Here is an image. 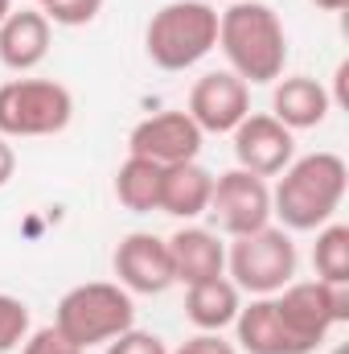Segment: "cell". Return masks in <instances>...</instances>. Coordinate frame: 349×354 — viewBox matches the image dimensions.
I'll list each match as a JSON object with an SVG mask.
<instances>
[{"mask_svg": "<svg viewBox=\"0 0 349 354\" xmlns=\"http://www.w3.org/2000/svg\"><path fill=\"white\" fill-rule=\"evenodd\" d=\"M218 46L230 62V75L251 83H279L288 66V33L271 4L259 0H235L226 12H218Z\"/></svg>", "mask_w": 349, "mask_h": 354, "instance_id": "obj_1", "label": "cell"}, {"mask_svg": "<svg viewBox=\"0 0 349 354\" xmlns=\"http://www.w3.org/2000/svg\"><path fill=\"white\" fill-rule=\"evenodd\" d=\"M349 169L337 153H308L292 161L271 189V214L283 231H321L346 202Z\"/></svg>", "mask_w": 349, "mask_h": 354, "instance_id": "obj_2", "label": "cell"}, {"mask_svg": "<svg viewBox=\"0 0 349 354\" xmlns=\"http://www.w3.org/2000/svg\"><path fill=\"white\" fill-rule=\"evenodd\" d=\"M132 326H136L132 292L111 280H90V284L70 288L54 309V330L66 342H74L83 354L90 346H107L111 338H119Z\"/></svg>", "mask_w": 349, "mask_h": 354, "instance_id": "obj_3", "label": "cell"}, {"mask_svg": "<svg viewBox=\"0 0 349 354\" xmlns=\"http://www.w3.org/2000/svg\"><path fill=\"white\" fill-rule=\"evenodd\" d=\"M218 46V8L206 0H169L144 29V50L161 71H189Z\"/></svg>", "mask_w": 349, "mask_h": 354, "instance_id": "obj_4", "label": "cell"}, {"mask_svg": "<svg viewBox=\"0 0 349 354\" xmlns=\"http://www.w3.org/2000/svg\"><path fill=\"white\" fill-rule=\"evenodd\" d=\"M226 268L239 292L275 297L296 276V243L283 227H259L251 235H239L226 252Z\"/></svg>", "mask_w": 349, "mask_h": 354, "instance_id": "obj_5", "label": "cell"}, {"mask_svg": "<svg viewBox=\"0 0 349 354\" xmlns=\"http://www.w3.org/2000/svg\"><path fill=\"white\" fill-rule=\"evenodd\" d=\"M70 115L74 95L54 79H12L0 87V136H54Z\"/></svg>", "mask_w": 349, "mask_h": 354, "instance_id": "obj_6", "label": "cell"}, {"mask_svg": "<svg viewBox=\"0 0 349 354\" xmlns=\"http://www.w3.org/2000/svg\"><path fill=\"white\" fill-rule=\"evenodd\" d=\"M275 309L288 326V334L300 342V351L312 354L333 326L349 322V284L325 280H292L275 292Z\"/></svg>", "mask_w": 349, "mask_h": 354, "instance_id": "obj_7", "label": "cell"}, {"mask_svg": "<svg viewBox=\"0 0 349 354\" xmlns=\"http://www.w3.org/2000/svg\"><path fill=\"white\" fill-rule=\"evenodd\" d=\"M206 214L230 239L267 227L271 223V189H267V177H255V174H247V169L218 174L214 177V194H210Z\"/></svg>", "mask_w": 349, "mask_h": 354, "instance_id": "obj_8", "label": "cell"}, {"mask_svg": "<svg viewBox=\"0 0 349 354\" xmlns=\"http://www.w3.org/2000/svg\"><path fill=\"white\" fill-rule=\"evenodd\" d=\"M201 136L206 132L189 120V111H157V115H148L132 128L128 157H144V161H157V165L197 161Z\"/></svg>", "mask_w": 349, "mask_h": 354, "instance_id": "obj_9", "label": "cell"}, {"mask_svg": "<svg viewBox=\"0 0 349 354\" xmlns=\"http://www.w3.org/2000/svg\"><path fill=\"white\" fill-rule=\"evenodd\" d=\"M115 284H123L128 292H144V297H161L165 288H173V256H169V239L152 235V231H132L119 239L115 256Z\"/></svg>", "mask_w": 349, "mask_h": 354, "instance_id": "obj_10", "label": "cell"}, {"mask_svg": "<svg viewBox=\"0 0 349 354\" xmlns=\"http://www.w3.org/2000/svg\"><path fill=\"white\" fill-rule=\"evenodd\" d=\"M185 111L201 132H235L251 115V87L230 71H210L193 83Z\"/></svg>", "mask_w": 349, "mask_h": 354, "instance_id": "obj_11", "label": "cell"}, {"mask_svg": "<svg viewBox=\"0 0 349 354\" xmlns=\"http://www.w3.org/2000/svg\"><path fill=\"white\" fill-rule=\"evenodd\" d=\"M235 161L255 177H279L296 161V136L275 115H247L235 128Z\"/></svg>", "mask_w": 349, "mask_h": 354, "instance_id": "obj_12", "label": "cell"}, {"mask_svg": "<svg viewBox=\"0 0 349 354\" xmlns=\"http://www.w3.org/2000/svg\"><path fill=\"white\" fill-rule=\"evenodd\" d=\"M50 54V21L41 8H21L0 21V62L17 75H29Z\"/></svg>", "mask_w": 349, "mask_h": 354, "instance_id": "obj_13", "label": "cell"}, {"mask_svg": "<svg viewBox=\"0 0 349 354\" xmlns=\"http://www.w3.org/2000/svg\"><path fill=\"white\" fill-rule=\"evenodd\" d=\"M169 256H173V280L185 288L226 276V248L206 227H181L177 235H169Z\"/></svg>", "mask_w": 349, "mask_h": 354, "instance_id": "obj_14", "label": "cell"}, {"mask_svg": "<svg viewBox=\"0 0 349 354\" xmlns=\"http://www.w3.org/2000/svg\"><path fill=\"white\" fill-rule=\"evenodd\" d=\"M329 111H333V99H329V91L321 87L317 79H308V75H292V79H279V83H275L271 115H275L288 132L317 128V124H325Z\"/></svg>", "mask_w": 349, "mask_h": 354, "instance_id": "obj_15", "label": "cell"}, {"mask_svg": "<svg viewBox=\"0 0 349 354\" xmlns=\"http://www.w3.org/2000/svg\"><path fill=\"white\" fill-rule=\"evenodd\" d=\"M235 330H239V346L247 354H304L300 342L288 334L275 309V297H255L251 305H243L235 317Z\"/></svg>", "mask_w": 349, "mask_h": 354, "instance_id": "obj_16", "label": "cell"}, {"mask_svg": "<svg viewBox=\"0 0 349 354\" xmlns=\"http://www.w3.org/2000/svg\"><path fill=\"white\" fill-rule=\"evenodd\" d=\"M239 309H243V292L226 276H214V280H201V284L185 288V317L201 334H222L226 326H235Z\"/></svg>", "mask_w": 349, "mask_h": 354, "instance_id": "obj_17", "label": "cell"}, {"mask_svg": "<svg viewBox=\"0 0 349 354\" xmlns=\"http://www.w3.org/2000/svg\"><path fill=\"white\" fill-rule=\"evenodd\" d=\"M210 194H214V174L201 169L197 161L165 165V174H161V214L197 218V214H206Z\"/></svg>", "mask_w": 349, "mask_h": 354, "instance_id": "obj_18", "label": "cell"}, {"mask_svg": "<svg viewBox=\"0 0 349 354\" xmlns=\"http://www.w3.org/2000/svg\"><path fill=\"white\" fill-rule=\"evenodd\" d=\"M161 174L165 165L144 161V157H128L115 174V198L119 206H128L132 214H152L161 210Z\"/></svg>", "mask_w": 349, "mask_h": 354, "instance_id": "obj_19", "label": "cell"}, {"mask_svg": "<svg viewBox=\"0 0 349 354\" xmlns=\"http://www.w3.org/2000/svg\"><path fill=\"white\" fill-rule=\"evenodd\" d=\"M312 268H317V280H325V284H349V227L346 223H325L317 231Z\"/></svg>", "mask_w": 349, "mask_h": 354, "instance_id": "obj_20", "label": "cell"}, {"mask_svg": "<svg viewBox=\"0 0 349 354\" xmlns=\"http://www.w3.org/2000/svg\"><path fill=\"white\" fill-rule=\"evenodd\" d=\"M29 338V305L0 292V354L17 351Z\"/></svg>", "mask_w": 349, "mask_h": 354, "instance_id": "obj_21", "label": "cell"}, {"mask_svg": "<svg viewBox=\"0 0 349 354\" xmlns=\"http://www.w3.org/2000/svg\"><path fill=\"white\" fill-rule=\"evenodd\" d=\"M50 25H66V29H79L90 25L99 12H103V0H54L50 8H41Z\"/></svg>", "mask_w": 349, "mask_h": 354, "instance_id": "obj_22", "label": "cell"}, {"mask_svg": "<svg viewBox=\"0 0 349 354\" xmlns=\"http://www.w3.org/2000/svg\"><path fill=\"white\" fill-rule=\"evenodd\" d=\"M107 354H169V346L157 338V334H148V330H123L119 338H111L107 342Z\"/></svg>", "mask_w": 349, "mask_h": 354, "instance_id": "obj_23", "label": "cell"}, {"mask_svg": "<svg viewBox=\"0 0 349 354\" xmlns=\"http://www.w3.org/2000/svg\"><path fill=\"white\" fill-rule=\"evenodd\" d=\"M21 354H83L74 342H66L54 326H46V330H37V334H29L25 342H21Z\"/></svg>", "mask_w": 349, "mask_h": 354, "instance_id": "obj_24", "label": "cell"}, {"mask_svg": "<svg viewBox=\"0 0 349 354\" xmlns=\"http://www.w3.org/2000/svg\"><path fill=\"white\" fill-rule=\"evenodd\" d=\"M169 354H239V346L226 342L222 334H193L189 342H181V346L169 351Z\"/></svg>", "mask_w": 349, "mask_h": 354, "instance_id": "obj_25", "label": "cell"}, {"mask_svg": "<svg viewBox=\"0 0 349 354\" xmlns=\"http://www.w3.org/2000/svg\"><path fill=\"white\" fill-rule=\"evenodd\" d=\"M12 174H17V153H12V145L0 136V189L12 181Z\"/></svg>", "mask_w": 349, "mask_h": 354, "instance_id": "obj_26", "label": "cell"}, {"mask_svg": "<svg viewBox=\"0 0 349 354\" xmlns=\"http://www.w3.org/2000/svg\"><path fill=\"white\" fill-rule=\"evenodd\" d=\"M317 8H325V12H341V8H349V0H312Z\"/></svg>", "mask_w": 349, "mask_h": 354, "instance_id": "obj_27", "label": "cell"}, {"mask_svg": "<svg viewBox=\"0 0 349 354\" xmlns=\"http://www.w3.org/2000/svg\"><path fill=\"white\" fill-rule=\"evenodd\" d=\"M8 12H12V0H0V21H4Z\"/></svg>", "mask_w": 349, "mask_h": 354, "instance_id": "obj_28", "label": "cell"}, {"mask_svg": "<svg viewBox=\"0 0 349 354\" xmlns=\"http://www.w3.org/2000/svg\"><path fill=\"white\" fill-rule=\"evenodd\" d=\"M33 4H37V8H50V4H54V0H33Z\"/></svg>", "mask_w": 349, "mask_h": 354, "instance_id": "obj_29", "label": "cell"}, {"mask_svg": "<svg viewBox=\"0 0 349 354\" xmlns=\"http://www.w3.org/2000/svg\"><path fill=\"white\" fill-rule=\"evenodd\" d=\"M333 354H349V346H337V351H333Z\"/></svg>", "mask_w": 349, "mask_h": 354, "instance_id": "obj_30", "label": "cell"}, {"mask_svg": "<svg viewBox=\"0 0 349 354\" xmlns=\"http://www.w3.org/2000/svg\"><path fill=\"white\" fill-rule=\"evenodd\" d=\"M230 4H235V0H230Z\"/></svg>", "mask_w": 349, "mask_h": 354, "instance_id": "obj_31", "label": "cell"}]
</instances>
